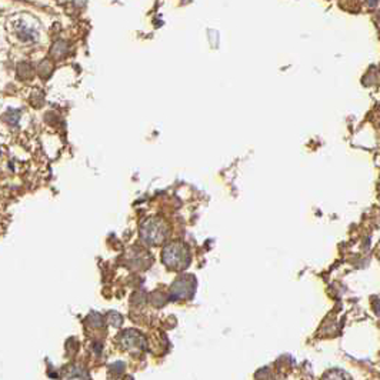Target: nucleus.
Here are the masks:
<instances>
[{
  "mask_svg": "<svg viewBox=\"0 0 380 380\" xmlns=\"http://www.w3.org/2000/svg\"><path fill=\"white\" fill-rule=\"evenodd\" d=\"M163 261L167 268L182 270L190 263V253L187 246L182 242H173L163 249Z\"/></svg>",
  "mask_w": 380,
  "mask_h": 380,
  "instance_id": "nucleus-1",
  "label": "nucleus"
},
{
  "mask_svg": "<svg viewBox=\"0 0 380 380\" xmlns=\"http://www.w3.org/2000/svg\"><path fill=\"white\" fill-rule=\"evenodd\" d=\"M123 345L126 346L127 349L130 348H143V339L142 336L139 333L135 332H127L125 336H123Z\"/></svg>",
  "mask_w": 380,
  "mask_h": 380,
  "instance_id": "nucleus-6",
  "label": "nucleus"
},
{
  "mask_svg": "<svg viewBox=\"0 0 380 380\" xmlns=\"http://www.w3.org/2000/svg\"><path fill=\"white\" fill-rule=\"evenodd\" d=\"M195 292V279L192 276H183L176 280L172 286V293L176 299H187Z\"/></svg>",
  "mask_w": 380,
  "mask_h": 380,
  "instance_id": "nucleus-4",
  "label": "nucleus"
},
{
  "mask_svg": "<svg viewBox=\"0 0 380 380\" xmlns=\"http://www.w3.org/2000/svg\"><path fill=\"white\" fill-rule=\"evenodd\" d=\"M13 34L22 43H34L36 40L39 39L37 30L33 26L23 22V20H19L16 23H13Z\"/></svg>",
  "mask_w": 380,
  "mask_h": 380,
  "instance_id": "nucleus-3",
  "label": "nucleus"
},
{
  "mask_svg": "<svg viewBox=\"0 0 380 380\" xmlns=\"http://www.w3.org/2000/svg\"><path fill=\"white\" fill-rule=\"evenodd\" d=\"M167 233H169V227H167L166 222L162 219H158V217H151L149 220H146L140 229L142 239L149 245L163 243L165 239L167 238Z\"/></svg>",
  "mask_w": 380,
  "mask_h": 380,
  "instance_id": "nucleus-2",
  "label": "nucleus"
},
{
  "mask_svg": "<svg viewBox=\"0 0 380 380\" xmlns=\"http://www.w3.org/2000/svg\"><path fill=\"white\" fill-rule=\"evenodd\" d=\"M8 119H9V123H10L12 126H17V123H19V119H20V113H19L17 110L9 111Z\"/></svg>",
  "mask_w": 380,
  "mask_h": 380,
  "instance_id": "nucleus-9",
  "label": "nucleus"
},
{
  "mask_svg": "<svg viewBox=\"0 0 380 380\" xmlns=\"http://www.w3.org/2000/svg\"><path fill=\"white\" fill-rule=\"evenodd\" d=\"M322 380H350V379H349L348 374H346L345 372H341V370H330V372L326 373Z\"/></svg>",
  "mask_w": 380,
  "mask_h": 380,
  "instance_id": "nucleus-7",
  "label": "nucleus"
},
{
  "mask_svg": "<svg viewBox=\"0 0 380 380\" xmlns=\"http://www.w3.org/2000/svg\"><path fill=\"white\" fill-rule=\"evenodd\" d=\"M63 380H89L86 370L80 366H70L64 372Z\"/></svg>",
  "mask_w": 380,
  "mask_h": 380,
  "instance_id": "nucleus-5",
  "label": "nucleus"
},
{
  "mask_svg": "<svg viewBox=\"0 0 380 380\" xmlns=\"http://www.w3.org/2000/svg\"><path fill=\"white\" fill-rule=\"evenodd\" d=\"M256 379L257 380H273V374L270 372L268 367L261 369L259 372L256 373Z\"/></svg>",
  "mask_w": 380,
  "mask_h": 380,
  "instance_id": "nucleus-8",
  "label": "nucleus"
}]
</instances>
